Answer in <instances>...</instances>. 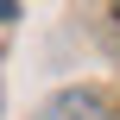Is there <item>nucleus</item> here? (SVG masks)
<instances>
[{
	"label": "nucleus",
	"mask_w": 120,
	"mask_h": 120,
	"mask_svg": "<svg viewBox=\"0 0 120 120\" xmlns=\"http://www.w3.org/2000/svg\"><path fill=\"white\" fill-rule=\"evenodd\" d=\"M38 120H101V95H89V89H70V95H57V101H51Z\"/></svg>",
	"instance_id": "f257e3e1"
},
{
	"label": "nucleus",
	"mask_w": 120,
	"mask_h": 120,
	"mask_svg": "<svg viewBox=\"0 0 120 120\" xmlns=\"http://www.w3.org/2000/svg\"><path fill=\"white\" fill-rule=\"evenodd\" d=\"M19 19V0H0V25H13Z\"/></svg>",
	"instance_id": "f03ea898"
}]
</instances>
